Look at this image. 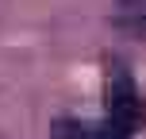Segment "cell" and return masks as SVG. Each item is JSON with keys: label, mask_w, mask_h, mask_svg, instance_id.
<instances>
[{"label": "cell", "mask_w": 146, "mask_h": 139, "mask_svg": "<svg viewBox=\"0 0 146 139\" xmlns=\"http://www.w3.org/2000/svg\"><path fill=\"white\" fill-rule=\"evenodd\" d=\"M104 108H108V124H115L127 135L146 128V101H142L139 85H135V77L123 66H108V77H104Z\"/></svg>", "instance_id": "6da1fadb"}, {"label": "cell", "mask_w": 146, "mask_h": 139, "mask_svg": "<svg viewBox=\"0 0 146 139\" xmlns=\"http://www.w3.org/2000/svg\"><path fill=\"white\" fill-rule=\"evenodd\" d=\"M54 139H131L127 132H119L115 124H88V120H58L54 124Z\"/></svg>", "instance_id": "7a4b0ae2"}, {"label": "cell", "mask_w": 146, "mask_h": 139, "mask_svg": "<svg viewBox=\"0 0 146 139\" xmlns=\"http://www.w3.org/2000/svg\"><path fill=\"white\" fill-rule=\"evenodd\" d=\"M111 23L123 35L146 43V0H115L111 4Z\"/></svg>", "instance_id": "3957f363"}]
</instances>
